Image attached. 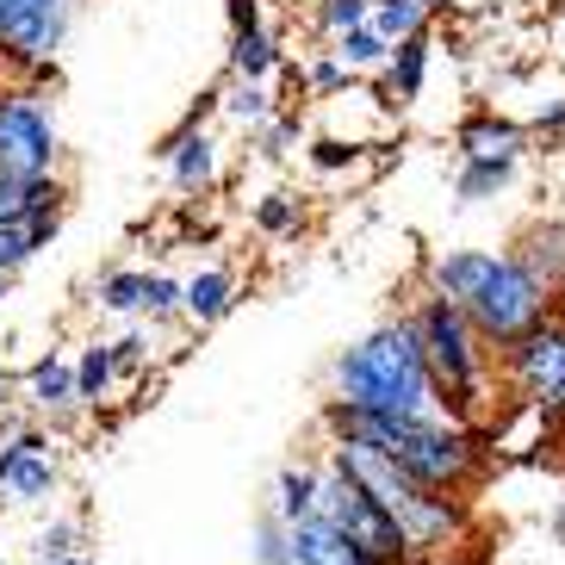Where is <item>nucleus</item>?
Returning <instances> with one entry per match:
<instances>
[{
    "instance_id": "16",
    "label": "nucleus",
    "mask_w": 565,
    "mask_h": 565,
    "mask_svg": "<svg viewBox=\"0 0 565 565\" xmlns=\"http://www.w3.org/2000/svg\"><path fill=\"white\" fill-rule=\"evenodd\" d=\"M317 479H323V454H305V460H286L267 484V510L280 515L286 529L292 522H311L317 515Z\"/></svg>"
},
{
    "instance_id": "3",
    "label": "nucleus",
    "mask_w": 565,
    "mask_h": 565,
    "mask_svg": "<svg viewBox=\"0 0 565 565\" xmlns=\"http://www.w3.org/2000/svg\"><path fill=\"white\" fill-rule=\"evenodd\" d=\"M423 286L460 305L472 330L491 342V354L510 349L515 335L553 311V292L510 249H435L423 262Z\"/></svg>"
},
{
    "instance_id": "28",
    "label": "nucleus",
    "mask_w": 565,
    "mask_h": 565,
    "mask_svg": "<svg viewBox=\"0 0 565 565\" xmlns=\"http://www.w3.org/2000/svg\"><path fill=\"white\" fill-rule=\"evenodd\" d=\"M150 361H156V330L131 317V330H125V335H113V366H118V385H137L143 373H150Z\"/></svg>"
},
{
    "instance_id": "15",
    "label": "nucleus",
    "mask_w": 565,
    "mask_h": 565,
    "mask_svg": "<svg viewBox=\"0 0 565 565\" xmlns=\"http://www.w3.org/2000/svg\"><path fill=\"white\" fill-rule=\"evenodd\" d=\"M44 212H68V174H0V224H32Z\"/></svg>"
},
{
    "instance_id": "7",
    "label": "nucleus",
    "mask_w": 565,
    "mask_h": 565,
    "mask_svg": "<svg viewBox=\"0 0 565 565\" xmlns=\"http://www.w3.org/2000/svg\"><path fill=\"white\" fill-rule=\"evenodd\" d=\"M63 491V441L51 423L25 416L19 429L0 435V503L13 510H38Z\"/></svg>"
},
{
    "instance_id": "1",
    "label": "nucleus",
    "mask_w": 565,
    "mask_h": 565,
    "mask_svg": "<svg viewBox=\"0 0 565 565\" xmlns=\"http://www.w3.org/2000/svg\"><path fill=\"white\" fill-rule=\"evenodd\" d=\"M323 441L335 435H354V441H373L392 460L423 479L429 491H448V498H472L484 479H491V448H484L479 429H466L441 411H416V416H373V411H342V404H323Z\"/></svg>"
},
{
    "instance_id": "4",
    "label": "nucleus",
    "mask_w": 565,
    "mask_h": 565,
    "mask_svg": "<svg viewBox=\"0 0 565 565\" xmlns=\"http://www.w3.org/2000/svg\"><path fill=\"white\" fill-rule=\"evenodd\" d=\"M330 404L342 411H373V416H416L435 411V385L423 349L404 317H385L366 335H354L330 366Z\"/></svg>"
},
{
    "instance_id": "36",
    "label": "nucleus",
    "mask_w": 565,
    "mask_h": 565,
    "mask_svg": "<svg viewBox=\"0 0 565 565\" xmlns=\"http://www.w3.org/2000/svg\"><path fill=\"white\" fill-rule=\"evenodd\" d=\"M553 317H565V280L553 286Z\"/></svg>"
},
{
    "instance_id": "12",
    "label": "nucleus",
    "mask_w": 565,
    "mask_h": 565,
    "mask_svg": "<svg viewBox=\"0 0 565 565\" xmlns=\"http://www.w3.org/2000/svg\"><path fill=\"white\" fill-rule=\"evenodd\" d=\"M236 299H243L236 262H200L181 280V323L186 330H217V323L236 311Z\"/></svg>"
},
{
    "instance_id": "24",
    "label": "nucleus",
    "mask_w": 565,
    "mask_h": 565,
    "mask_svg": "<svg viewBox=\"0 0 565 565\" xmlns=\"http://www.w3.org/2000/svg\"><path fill=\"white\" fill-rule=\"evenodd\" d=\"M305 217H311V212H305V200L292 193V186H274V193H262V200L249 205V224L262 236H274V243H280V236H299Z\"/></svg>"
},
{
    "instance_id": "30",
    "label": "nucleus",
    "mask_w": 565,
    "mask_h": 565,
    "mask_svg": "<svg viewBox=\"0 0 565 565\" xmlns=\"http://www.w3.org/2000/svg\"><path fill=\"white\" fill-rule=\"evenodd\" d=\"M63 553H87V522L82 515H51V522L32 534V565L63 559Z\"/></svg>"
},
{
    "instance_id": "37",
    "label": "nucleus",
    "mask_w": 565,
    "mask_h": 565,
    "mask_svg": "<svg viewBox=\"0 0 565 565\" xmlns=\"http://www.w3.org/2000/svg\"><path fill=\"white\" fill-rule=\"evenodd\" d=\"M553 448H559V460H565V423H559V429H553Z\"/></svg>"
},
{
    "instance_id": "6",
    "label": "nucleus",
    "mask_w": 565,
    "mask_h": 565,
    "mask_svg": "<svg viewBox=\"0 0 565 565\" xmlns=\"http://www.w3.org/2000/svg\"><path fill=\"white\" fill-rule=\"evenodd\" d=\"M63 125H56L51 87L38 82H0V174H63Z\"/></svg>"
},
{
    "instance_id": "11",
    "label": "nucleus",
    "mask_w": 565,
    "mask_h": 565,
    "mask_svg": "<svg viewBox=\"0 0 565 565\" xmlns=\"http://www.w3.org/2000/svg\"><path fill=\"white\" fill-rule=\"evenodd\" d=\"M156 162L168 168V186L181 193V200H205L217 181H224V143H217V131H186L174 137L168 150H156Z\"/></svg>"
},
{
    "instance_id": "21",
    "label": "nucleus",
    "mask_w": 565,
    "mask_h": 565,
    "mask_svg": "<svg viewBox=\"0 0 565 565\" xmlns=\"http://www.w3.org/2000/svg\"><path fill=\"white\" fill-rule=\"evenodd\" d=\"M522 181V162H454V200L460 205H491Z\"/></svg>"
},
{
    "instance_id": "38",
    "label": "nucleus",
    "mask_w": 565,
    "mask_h": 565,
    "mask_svg": "<svg viewBox=\"0 0 565 565\" xmlns=\"http://www.w3.org/2000/svg\"><path fill=\"white\" fill-rule=\"evenodd\" d=\"M7 292H13V274H0V305H7Z\"/></svg>"
},
{
    "instance_id": "13",
    "label": "nucleus",
    "mask_w": 565,
    "mask_h": 565,
    "mask_svg": "<svg viewBox=\"0 0 565 565\" xmlns=\"http://www.w3.org/2000/svg\"><path fill=\"white\" fill-rule=\"evenodd\" d=\"M280 63H286L280 19H249V25H231L224 75H243V82H274V68H280Z\"/></svg>"
},
{
    "instance_id": "5",
    "label": "nucleus",
    "mask_w": 565,
    "mask_h": 565,
    "mask_svg": "<svg viewBox=\"0 0 565 565\" xmlns=\"http://www.w3.org/2000/svg\"><path fill=\"white\" fill-rule=\"evenodd\" d=\"M498 392L510 404H529L541 423H565V317H541L510 349H498Z\"/></svg>"
},
{
    "instance_id": "10",
    "label": "nucleus",
    "mask_w": 565,
    "mask_h": 565,
    "mask_svg": "<svg viewBox=\"0 0 565 565\" xmlns=\"http://www.w3.org/2000/svg\"><path fill=\"white\" fill-rule=\"evenodd\" d=\"M19 404L38 416V423H51V429H68V423H82V398H75V361L63 349H44L25 373H19Z\"/></svg>"
},
{
    "instance_id": "33",
    "label": "nucleus",
    "mask_w": 565,
    "mask_h": 565,
    "mask_svg": "<svg viewBox=\"0 0 565 565\" xmlns=\"http://www.w3.org/2000/svg\"><path fill=\"white\" fill-rule=\"evenodd\" d=\"M366 13H373V0H317L311 7V32L330 44L335 32H349V25H366Z\"/></svg>"
},
{
    "instance_id": "18",
    "label": "nucleus",
    "mask_w": 565,
    "mask_h": 565,
    "mask_svg": "<svg viewBox=\"0 0 565 565\" xmlns=\"http://www.w3.org/2000/svg\"><path fill=\"white\" fill-rule=\"evenodd\" d=\"M75 361V398H82L87 416H100L106 404L118 398V366H113V342L106 335H94V342H82V349L68 354Z\"/></svg>"
},
{
    "instance_id": "25",
    "label": "nucleus",
    "mask_w": 565,
    "mask_h": 565,
    "mask_svg": "<svg viewBox=\"0 0 565 565\" xmlns=\"http://www.w3.org/2000/svg\"><path fill=\"white\" fill-rule=\"evenodd\" d=\"M143 274H150V267H106L100 286H94V305H100L106 317H125V323H131V317L143 311Z\"/></svg>"
},
{
    "instance_id": "32",
    "label": "nucleus",
    "mask_w": 565,
    "mask_h": 565,
    "mask_svg": "<svg viewBox=\"0 0 565 565\" xmlns=\"http://www.w3.org/2000/svg\"><path fill=\"white\" fill-rule=\"evenodd\" d=\"M349 82H361V75H349V68L335 63V51L305 56V100H330V94H342Z\"/></svg>"
},
{
    "instance_id": "22",
    "label": "nucleus",
    "mask_w": 565,
    "mask_h": 565,
    "mask_svg": "<svg viewBox=\"0 0 565 565\" xmlns=\"http://www.w3.org/2000/svg\"><path fill=\"white\" fill-rule=\"evenodd\" d=\"M305 137H311L305 106H280L267 125H255V131H249V143H255V156H262V162H292V156L305 150Z\"/></svg>"
},
{
    "instance_id": "40",
    "label": "nucleus",
    "mask_w": 565,
    "mask_h": 565,
    "mask_svg": "<svg viewBox=\"0 0 565 565\" xmlns=\"http://www.w3.org/2000/svg\"><path fill=\"white\" fill-rule=\"evenodd\" d=\"M0 565H7V559H0Z\"/></svg>"
},
{
    "instance_id": "31",
    "label": "nucleus",
    "mask_w": 565,
    "mask_h": 565,
    "mask_svg": "<svg viewBox=\"0 0 565 565\" xmlns=\"http://www.w3.org/2000/svg\"><path fill=\"white\" fill-rule=\"evenodd\" d=\"M44 217H51V212H44ZM44 249H51V243H44L32 224H0V274H19V267H32Z\"/></svg>"
},
{
    "instance_id": "39",
    "label": "nucleus",
    "mask_w": 565,
    "mask_h": 565,
    "mask_svg": "<svg viewBox=\"0 0 565 565\" xmlns=\"http://www.w3.org/2000/svg\"><path fill=\"white\" fill-rule=\"evenodd\" d=\"M292 7H305V13H311V7H317V0H292Z\"/></svg>"
},
{
    "instance_id": "9",
    "label": "nucleus",
    "mask_w": 565,
    "mask_h": 565,
    "mask_svg": "<svg viewBox=\"0 0 565 565\" xmlns=\"http://www.w3.org/2000/svg\"><path fill=\"white\" fill-rule=\"evenodd\" d=\"M529 156H534L529 125L503 106H472L454 125V162H529Z\"/></svg>"
},
{
    "instance_id": "8",
    "label": "nucleus",
    "mask_w": 565,
    "mask_h": 565,
    "mask_svg": "<svg viewBox=\"0 0 565 565\" xmlns=\"http://www.w3.org/2000/svg\"><path fill=\"white\" fill-rule=\"evenodd\" d=\"M317 454H323V448H317ZM317 515H323V522H335V529L349 534V541H354V547H361L373 565H411L398 522H392L380 503L366 498L361 484L342 479L330 460H323V479H317Z\"/></svg>"
},
{
    "instance_id": "2",
    "label": "nucleus",
    "mask_w": 565,
    "mask_h": 565,
    "mask_svg": "<svg viewBox=\"0 0 565 565\" xmlns=\"http://www.w3.org/2000/svg\"><path fill=\"white\" fill-rule=\"evenodd\" d=\"M404 323H411L416 349H423V366H429L435 411L466 423V429H484L498 416V354L472 330V317L454 299L416 286L411 305H404Z\"/></svg>"
},
{
    "instance_id": "34",
    "label": "nucleus",
    "mask_w": 565,
    "mask_h": 565,
    "mask_svg": "<svg viewBox=\"0 0 565 565\" xmlns=\"http://www.w3.org/2000/svg\"><path fill=\"white\" fill-rule=\"evenodd\" d=\"M423 7H429V19H435V25H441V19H448L454 7H460V0H423Z\"/></svg>"
},
{
    "instance_id": "26",
    "label": "nucleus",
    "mask_w": 565,
    "mask_h": 565,
    "mask_svg": "<svg viewBox=\"0 0 565 565\" xmlns=\"http://www.w3.org/2000/svg\"><path fill=\"white\" fill-rule=\"evenodd\" d=\"M366 25L380 38H416V32H435V19H429V7L423 0H373V13H366Z\"/></svg>"
},
{
    "instance_id": "14",
    "label": "nucleus",
    "mask_w": 565,
    "mask_h": 565,
    "mask_svg": "<svg viewBox=\"0 0 565 565\" xmlns=\"http://www.w3.org/2000/svg\"><path fill=\"white\" fill-rule=\"evenodd\" d=\"M510 255L553 292V286L565 280V217H529V224L510 236Z\"/></svg>"
},
{
    "instance_id": "23",
    "label": "nucleus",
    "mask_w": 565,
    "mask_h": 565,
    "mask_svg": "<svg viewBox=\"0 0 565 565\" xmlns=\"http://www.w3.org/2000/svg\"><path fill=\"white\" fill-rule=\"evenodd\" d=\"M330 51H335V63L349 68V75H380L385 68V56H392V38H380L373 25H349V32H335L330 38Z\"/></svg>"
},
{
    "instance_id": "35",
    "label": "nucleus",
    "mask_w": 565,
    "mask_h": 565,
    "mask_svg": "<svg viewBox=\"0 0 565 565\" xmlns=\"http://www.w3.org/2000/svg\"><path fill=\"white\" fill-rule=\"evenodd\" d=\"M44 565H94V553H63V559H44Z\"/></svg>"
},
{
    "instance_id": "20",
    "label": "nucleus",
    "mask_w": 565,
    "mask_h": 565,
    "mask_svg": "<svg viewBox=\"0 0 565 565\" xmlns=\"http://www.w3.org/2000/svg\"><path fill=\"white\" fill-rule=\"evenodd\" d=\"M274 113H280L274 82H243V75H224V87H217V118H231L236 131H255V125H267Z\"/></svg>"
},
{
    "instance_id": "19",
    "label": "nucleus",
    "mask_w": 565,
    "mask_h": 565,
    "mask_svg": "<svg viewBox=\"0 0 565 565\" xmlns=\"http://www.w3.org/2000/svg\"><path fill=\"white\" fill-rule=\"evenodd\" d=\"M292 565H373V559L335 522L311 515V522H292Z\"/></svg>"
},
{
    "instance_id": "27",
    "label": "nucleus",
    "mask_w": 565,
    "mask_h": 565,
    "mask_svg": "<svg viewBox=\"0 0 565 565\" xmlns=\"http://www.w3.org/2000/svg\"><path fill=\"white\" fill-rule=\"evenodd\" d=\"M249 565H292V529H286L267 503L249 522Z\"/></svg>"
},
{
    "instance_id": "17",
    "label": "nucleus",
    "mask_w": 565,
    "mask_h": 565,
    "mask_svg": "<svg viewBox=\"0 0 565 565\" xmlns=\"http://www.w3.org/2000/svg\"><path fill=\"white\" fill-rule=\"evenodd\" d=\"M429 68H435V32H416V38H398V44H392L380 82L392 87V100L398 106H416L423 100V87H429Z\"/></svg>"
},
{
    "instance_id": "29",
    "label": "nucleus",
    "mask_w": 565,
    "mask_h": 565,
    "mask_svg": "<svg viewBox=\"0 0 565 565\" xmlns=\"http://www.w3.org/2000/svg\"><path fill=\"white\" fill-rule=\"evenodd\" d=\"M137 323H150V330L181 323V280L174 274H162V267L143 274V311H137Z\"/></svg>"
}]
</instances>
